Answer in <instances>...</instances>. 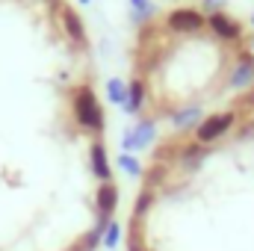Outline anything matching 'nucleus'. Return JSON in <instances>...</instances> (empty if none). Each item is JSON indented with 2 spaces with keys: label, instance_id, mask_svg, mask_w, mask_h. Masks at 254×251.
I'll list each match as a JSON object with an SVG mask.
<instances>
[{
  "label": "nucleus",
  "instance_id": "1",
  "mask_svg": "<svg viewBox=\"0 0 254 251\" xmlns=\"http://www.w3.org/2000/svg\"><path fill=\"white\" fill-rule=\"evenodd\" d=\"M127 251H254V86L154 145L125 222Z\"/></svg>",
  "mask_w": 254,
  "mask_h": 251
},
{
  "label": "nucleus",
  "instance_id": "2",
  "mask_svg": "<svg viewBox=\"0 0 254 251\" xmlns=\"http://www.w3.org/2000/svg\"><path fill=\"white\" fill-rule=\"evenodd\" d=\"M204 15H198V12H192V9H175L172 15H169V30L172 33H198L201 27H204Z\"/></svg>",
  "mask_w": 254,
  "mask_h": 251
},
{
  "label": "nucleus",
  "instance_id": "3",
  "mask_svg": "<svg viewBox=\"0 0 254 251\" xmlns=\"http://www.w3.org/2000/svg\"><path fill=\"white\" fill-rule=\"evenodd\" d=\"M207 24L213 27V33L219 36V39H225V42H240V27L228 18V15H222V12H213V15H207Z\"/></svg>",
  "mask_w": 254,
  "mask_h": 251
},
{
  "label": "nucleus",
  "instance_id": "4",
  "mask_svg": "<svg viewBox=\"0 0 254 251\" xmlns=\"http://www.w3.org/2000/svg\"><path fill=\"white\" fill-rule=\"evenodd\" d=\"M63 27H65V33H68V39H71V45L86 48V33H83V24H80V18H77L71 9H63Z\"/></svg>",
  "mask_w": 254,
  "mask_h": 251
},
{
  "label": "nucleus",
  "instance_id": "5",
  "mask_svg": "<svg viewBox=\"0 0 254 251\" xmlns=\"http://www.w3.org/2000/svg\"><path fill=\"white\" fill-rule=\"evenodd\" d=\"M130 3H133V9H139V18H145V15H151V12H154L148 0H130Z\"/></svg>",
  "mask_w": 254,
  "mask_h": 251
},
{
  "label": "nucleus",
  "instance_id": "6",
  "mask_svg": "<svg viewBox=\"0 0 254 251\" xmlns=\"http://www.w3.org/2000/svg\"><path fill=\"white\" fill-rule=\"evenodd\" d=\"M110 98L113 101H125V86L122 83H110Z\"/></svg>",
  "mask_w": 254,
  "mask_h": 251
},
{
  "label": "nucleus",
  "instance_id": "7",
  "mask_svg": "<svg viewBox=\"0 0 254 251\" xmlns=\"http://www.w3.org/2000/svg\"><path fill=\"white\" fill-rule=\"evenodd\" d=\"M83 3H89V0H83Z\"/></svg>",
  "mask_w": 254,
  "mask_h": 251
},
{
  "label": "nucleus",
  "instance_id": "8",
  "mask_svg": "<svg viewBox=\"0 0 254 251\" xmlns=\"http://www.w3.org/2000/svg\"><path fill=\"white\" fill-rule=\"evenodd\" d=\"M252 48H254V42H252Z\"/></svg>",
  "mask_w": 254,
  "mask_h": 251
}]
</instances>
